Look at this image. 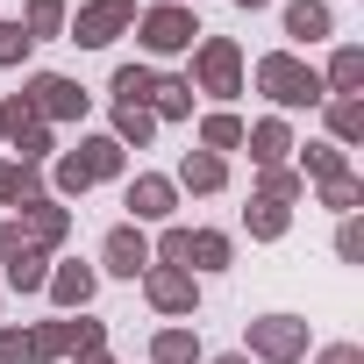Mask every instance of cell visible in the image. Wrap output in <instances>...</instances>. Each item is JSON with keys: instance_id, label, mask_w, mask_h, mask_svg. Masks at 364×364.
<instances>
[{"instance_id": "1", "label": "cell", "mask_w": 364, "mask_h": 364, "mask_svg": "<svg viewBox=\"0 0 364 364\" xmlns=\"http://www.w3.org/2000/svg\"><path fill=\"white\" fill-rule=\"evenodd\" d=\"M250 79H257V93L272 100V114H300V107H321V100H328L321 72H314L300 50H264Z\"/></svg>"}, {"instance_id": "2", "label": "cell", "mask_w": 364, "mask_h": 364, "mask_svg": "<svg viewBox=\"0 0 364 364\" xmlns=\"http://www.w3.org/2000/svg\"><path fill=\"white\" fill-rule=\"evenodd\" d=\"M186 58H193L186 86H193V93H208L215 107H229V100L243 93V43H236V36H200Z\"/></svg>"}, {"instance_id": "3", "label": "cell", "mask_w": 364, "mask_h": 364, "mask_svg": "<svg viewBox=\"0 0 364 364\" xmlns=\"http://www.w3.org/2000/svg\"><path fill=\"white\" fill-rule=\"evenodd\" d=\"M200 36H208V29H200L193 8H143V15H136V43H143V58H186Z\"/></svg>"}, {"instance_id": "4", "label": "cell", "mask_w": 364, "mask_h": 364, "mask_svg": "<svg viewBox=\"0 0 364 364\" xmlns=\"http://www.w3.org/2000/svg\"><path fill=\"white\" fill-rule=\"evenodd\" d=\"M22 100H29V114L36 122H86V107H93V93L79 86V79H65V72H29L22 79Z\"/></svg>"}, {"instance_id": "5", "label": "cell", "mask_w": 364, "mask_h": 364, "mask_svg": "<svg viewBox=\"0 0 364 364\" xmlns=\"http://www.w3.org/2000/svg\"><path fill=\"white\" fill-rule=\"evenodd\" d=\"M243 357L250 364H300L307 357V321L300 314H257L243 328Z\"/></svg>"}, {"instance_id": "6", "label": "cell", "mask_w": 364, "mask_h": 364, "mask_svg": "<svg viewBox=\"0 0 364 364\" xmlns=\"http://www.w3.org/2000/svg\"><path fill=\"white\" fill-rule=\"evenodd\" d=\"M136 0H86V8L65 22V43H79V50H107L114 36H129L136 29Z\"/></svg>"}, {"instance_id": "7", "label": "cell", "mask_w": 364, "mask_h": 364, "mask_svg": "<svg viewBox=\"0 0 364 364\" xmlns=\"http://www.w3.org/2000/svg\"><path fill=\"white\" fill-rule=\"evenodd\" d=\"M143 300H150V314H164V321H193V314H200V279L178 272V264H150V272H143Z\"/></svg>"}, {"instance_id": "8", "label": "cell", "mask_w": 364, "mask_h": 364, "mask_svg": "<svg viewBox=\"0 0 364 364\" xmlns=\"http://www.w3.org/2000/svg\"><path fill=\"white\" fill-rule=\"evenodd\" d=\"M122 208L136 229H164L178 215V186H171V171H136L129 186H122Z\"/></svg>"}, {"instance_id": "9", "label": "cell", "mask_w": 364, "mask_h": 364, "mask_svg": "<svg viewBox=\"0 0 364 364\" xmlns=\"http://www.w3.org/2000/svg\"><path fill=\"white\" fill-rule=\"evenodd\" d=\"M15 222H22V243H29V250H50V257H58V250L72 243V229H79V222H72V208H65V200H50V193L22 200V208H15Z\"/></svg>"}, {"instance_id": "10", "label": "cell", "mask_w": 364, "mask_h": 364, "mask_svg": "<svg viewBox=\"0 0 364 364\" xmlns=\"http://www.w3.org/2000/svg\"><path fill=\"white\" fill-rule=\"evenodd\" d=\"M93 272H107V279H143L150 272V229H136V222H114L107 236H100V264Z\"/></svg>"}, {"instance_id": "11", "label": "cell", "mask_w": 364, "mask_h": 364, "mask_svg": "<svg viewBox=\"0 0 364 364\" xmlns=\"http://www.w3.org/2000/svg\"><path fill=\"white\" fill-rule=\"evenodd\" d=\"M93 293H100V272H93V264H79V257H58V264H50V279H43V300H50L58 314H86V307H93Z\"/></svg>"}, {"instance_id": "12", "label": "cell", "mask_w": 364, "mask_h": 364, "mask_svg": "<svg viewBox=\"0 0 364 364\" xmlns=\"http://www.w3.org/2000/svg\"><path fill=\"white\" fill-rule=\"evenodd\" d=\"M243 150H250L257 171H264V164H293V122H286V114H257V122H243Z\"/></svg>"}, {"instance_id": "13", "label": "cell", "mask_w": 364, "mask_h": 364, "mask_svg": "<svg viewBox=\"0 0 364 364\" xmlns=\"http://www.w3.org/2000/svg\"><path fill=\"white\" fill-rule=\"evenodd\" d=\"M279 22H286V36H293L300 50L336 36V8H328V0H286V8H279Z\"/></svg>"}, {"instance_id": "14", "label": "cell", "mask_w": 364, "mask_h": 364, "mask_svg": "<svg viewBox=\"0 0 364 364\" xmlns=\"http://www.w3.org/2000/svg\"><path fill=\"white\" fill-rule=\"evenodd\" d=\"M171 186H178V193H222V186H229V157L186 150V157H178V171H171Z\"/></svg>"}, {"instance_id": "15", "label": "cell", "mask_w": 364, "mask_h": 364, "mask_svg": "<svg viewBox=\"0 0 364 364\" xmlns=\"http://www.w3.org/2000/svg\"><path fill=\"white\" fill-rule=\"evenodd\" d=\"M79 164H86V178H93V186H107V178H129V150L100 129V136H79V150H72Z\"/></svg>"}, {"instance_id": "16", "label": "cell", "mask_w": 364, "mask_h": 364, "mask_svg": "<svg viewBox=\"0 0 364 364\" xmlns=\"http://www.w3.org/2000/svg\"><path fill=\"white\" fill-rule=\"evenodd\" d=\"M150 364H208L200 328H193V321H164V328L150 336Z\"/></svg>"}, {"instance_id": "17", "label": "cell", "mask_w": 364, "mask_h": 364, "mask_svg": "<svg viewBox=\"0 0 364 364\" xmlns=\"http://www.w3.org/2000/svg\"><path fill=\"white\" fill-rule=\"evenodd\" d=\"M229 264H236V236H229V229H193V243H186V272L208 279V272H229Z\"/></svg>"}, {"instance_id": "18", "label": "cell", "mask_w": 364, "mask_h": 364, "mask_svg": "<svg viewBox=\"0 0 364 364\" xmlns=\"http://www.w3.org/2000/svg\"><path fill=\"white\" fill-rule=\"evenodd\" d=\"M321 122H328V143H336V150L364 143V100H357V93H328V100H321Z\"/></svg>"}, {"instance_id": "19", "label": "cell", "mask_w": 364, "mask_h": 364, "mask_svg": "<svg viewBox=\"0 0 364 364\" xmlns=\"http://www.w3.org/2000/svg\"><path fill=\"white\" fill-rule=\"evenodd\" d=\"M314 72H321L328 93H357V100H364V50H357V43H336L328 65H314Z\"/></svg>"}, {"instance_id": "20", "label": "cell", "mask_w": 364, "mask_h": 364, "mask_svg": "<svg viewBox=\"0 0 364 364\" xmlns=\"http://www.w3.org/2000/svg\"><path fill=\"white\" fill-rule=\"evenodd\" d=\"M15 22L29 29V43H65L72 8H65V0H22V15H15Z\"/></svg>"}, {"instance_id": "21", "label": "cell", "mask_w": 364, "mask_h": 364, "mask_svg": "<svg viewBox=\"0 0 364 364\" xmlns=\"http://www.w3.org/2000/svg\"><path fill=\"white\" fill-rule=\"evenodd\" d=\"M193 150H215V157L243 150V114H236V107H208V114H200V143H193Z\"/></svg>"}, {"instance_id": "22", "label": "cell", "mask_w": 364, "mask_h": 364, "mask_svg": "<svg viewBox=\"0 0 364 364\" xmlns=\"http://www.w3.org/2000/svg\"><path fill=\"white\" fill-rule=\"evenodd\" d=\"M8 150H15V164H36L43 171L58 157V129L50 122H22V129H8Z\"/></svg>"}, {"instance_id": "23", "label": "cell", "mask_w": 364, "mask_h": 364, "mask_svg": "<svg viewBox=\"0 0 364 364\" xmlns=\"http://www.w3.org/2000/svg\"><path fill=\"white\" fill-rule=\"evenodd\" d=\"M286 229H293V208L250 193V208H243V236H250V243H286Z\"/></svg>"}, {"instance_id": "24", "label": "cell", "mask_w": 364, "mask_h": 364, "mask_svg": "<svg viewBox=\"0 0 364 364\" xmlns=\"http://www.w3.org/2000/svg\"><path fill=\"white\" fill-rule=\"evenodd\" d=\"M50 264H58L50 250H29V243H22V257H15L8 272H0V293H43V279H50Z\"/></svg>"}, {"instance_id": "25", "label": "cell", "mask_w": 364, "mask_h": 364, "mask_svg": "<svg viewBox=\"0 0 364 364\" xmlns=\"http://www.w3.org/2000/svg\"><path fill=\"white\" fill-rule=\"evenodd\" d=\"M293 157H300L293 171L314 178V186H321V178H336V171H350V150H336L328 136H321V143H293Z\"/></svg>"}, {"instance_id": "26", "label": "cell", "mask_w": 364, "mask_h": 364, "mask_svg": "<svg viewBox=\"0 0 364 364\" xmlns=\"http://www.w3.org/2000/svg\"><path fill=\"white\" fill-rule=\"evenodd\" d=\"M36 193H50L43 171H36V164H15V157H0V208H22V200H36Z\"/></svg>"}, {"instance_id": "27", "label": "cell", "mask_w": 364, "mask_h": 364, "mask_svg": "<svg viewBox=\"0 0 364 364\" xmlns=\"http://www.w3.org/2000/svg\"><path fill=\"white\" fill-rule=\"evenodd\" d=\"M150 86H157V72L136 58V65H114V79H107V93H114V107H150Z\"/></svg>"}, {"instance_id": "28", "label": "cell", "mask_w": 364, "mask_h": 364, "mask_svg": "<svg viewBox=\"0 0 364 364\" xmlns=\"http://www.w3.org/2000/svg\"><path fill=\"white\" fill-rule=\"evenodd\" d=\"M29 343H36V364H72V314L36 321V328H29Z\"/></svg>"}, {"instance_id": "29", "label": "cell", "mask_w": 364, "mask_h": 364, "mask_svg": "<svg viewBox=\"0 0 364 364\" xmlns=\"http://www.w3.org/2000/svg\"><path fill=\"white\" fill-rule=\"evenodd\" d=\"M257 200H279V208H300V200H307V178H300L293 164H264V171H257Z\"/></svg>"}, {"instance_id": "30", "label": "cell", "mask_w": 364, "mask_h": 364, "mask_svg": "<svg viewBox=\"0 0 364 364\" xmlns=\"http://www.w3.org/2000/svg\"><path fill=\"white\" fill-rule=\"evenodd\" d=\"M193 100H200V93H193L186 79H157V86H150V114H157V122H193Z\"/></svg>"}, {"instance_id": "31", "label": "cell", "mask_w": 364, "mask_h": 364, "mask_svg": "<svg viewBox=\"0 0 364 364\" xmlns=\"http://www.w3.org/2000/svg\"><path fill=\"white\" fill-rule=\"evenodd\" d=\"M107 136H114L122 150H150V136H157V114H150V107H114Z\"/></svg>"}, {"instance_id": "32", "label": "cell", "mask_w": 364, "mask_h": 364, "mask_svg": "<svg viewBox=\"0 0 364 364\" xmlns=\"http://www.w3.org/2000/svg\"><path fill=\"white\" fill-rule=\"evenodd\" d=\"M43 186H50V200H65V208H72V200L93 186V178H86V164H79L72 150H58V157H50V178H43Z\"/></svg>"}, {"instance_id": "33", "label": "cell", "mask_w": 364, "mask_h": 364, "mask_svg": "<svg viewBox=\"0 0 364 364\" xmlns=\"http://www.w3.org/2000/svg\"><path fill=\"white\" fill-rule=\"evenodd\" d=\"M314 200H321L328 215H357V208H364V178H357V171H336V178L314 186Z\"/></svg>"}, {"instance_id": "34", "label": "cell", "mask_w": 364, "mask_h": 364, "mask_svg": "<svg viewBox=\"0 0 364 364\" xmlns=\"http://www.w3.org/2000/svg\"><path fill=\"white\" fill-rule=\"evenodd\" d=\"M186 243H193V229L164 222V229H157V243H150V264H178V272H186Z\"/></svg>"}, {"instance_id": "35", "label": "cell", "mask_w": 364, "mask_h": 364, "mask_svg": "<svg viewBox=\"0 0 364 364\" xmlns=\"http://www.w3.org/2000/svg\"><path fill=\"white\" fill-rule=\"evenodd\" d=\"M93 350H107V321L100 314H72V357H93Z\"/></svg>"}, {"instance_id": "36", "label": "cell", "mask_w": 364, "mask_h": 364, "mask_svg": "<svg viewBox=\"0 0 364 364\" xmlns=\"http://www.w3.org/2000/svg\"><path fill=\"white\" fill-rule=\"evenodd\" d=\"M29 50H36V43H29V29H22V22H0V72L29 65Z\"/></svg>"}, {"instance_id": "37", "label": "cell", "mask_w": 364, "mask_h": 364, "mask_svg": "<svg viewBox=\"0 0 364 364\" xmlns=\"http://www.w3.org/2000/svg\"><path fill=\"white\" fill-rule=\"evenodd\" d=\"M0 364H36V343L22 321H0Z\"/></svg>"}, {"instance_id": "38", "label": "cell", "mask_w": 364, "mask_h": 364, "mask_svg": "<svg viewBox=\"0 0 364 364\" xmlns=\"http://www.w3.org/2000/svg\"><path fill=\"white\" fill-rule=\"evenodd\" d=\"M336 257H343V264H364V222H357V215L336 222Z\"/></svg>"}, {"instance_id": "39", "label": "cell", "mask_w": 364, "mask_h": 364, "mask_svg": "<svg viewBox=\"0 0 364 364\" xmlns=\"http://www.w3.org/2000/svg\"><path fill=\"white\" fill-rule=\"evenodd\" d=\"M15 257H22V222L8 215V222H0V272H8Z\"/></svg>"}, {"instance_id": "40", "label": "cell", "mask_w": 364, "mask_h": 364, "mask_svg": "<svg viewBox=\"0 0 364 364\" xmlns=\"http://www.w3.org/2000/svg\"><path fill=\"white\" fill-rule=\"evenodd\" d=\"M314 364H364V350L357 343H328V350H314Z\"/></svg>"}, {"instance_id": "41", "label": "cell", "mask_w": 364, "mask_h": 364, "mask_svg": "<svg viewBox=\"0 0 364 364\" xmlns=\"http://www.w3.org/2000/svg\"><path fill=\"white\" fill-rule=\"evenodd\" d=\"M208 364H250V357H243V350H222V357H208Z\"/></svg>"}, {"instance_id": "42", "label": "cell", "mask_w": 364, "mask_h": 364, "mask_svg": "<svg viewBox=\"0 0 364 364\" xmlns=\"http://www.w3.org/2000/svg\"><path fill=\"white\" fill-rule=\"evenodd\" d=\"M72 364H114V357H107V350H93V357H72Z\"/></svg>"}, {"instance_id": "43", "label": "cell", "mask_w": 364, "mask_h": 364, "mask_svg": "<svg viewBox=\"0 0 364 364\" xmlns=\"http://www.w3.org/2000/svg\"><path fill=\"white\" fill-rule=\"evenodd\" d=\"M236 8H243V15H257V8H272V0H236Z\"/></svg>"}, {"instance_id": "44", "label": "cell", "mask_w": 364, "mask_h": 364, "mask_svg": "<svg viewBox=\"0 0 364 364\" xmlns=\"http://www.w3.org/2000/svg\"><path fill=\"white\" fill-rule=\"evenodd\" d=\"M150 8H193V0H150Z\"/></svg>"}, {"instance_id": "45", "label": "cell", "mask_w": 364, "mask_h": 364, "mask_svg": "<svg viewBox=\"0 0 364 364\" xmlns=\"http://www.w3.org/2000/svg\"><path fill=\"white\" fill-rule=\"evenodd\" d=\"M0 307H8V293H0Z\"/></svg>"}, {"instance_id": "46", "label": "cell", "mask_w": 364, "mask_h": 364, "mask_svg": "<svg viewBox=\"0 0 364 364\" xmlns=\"http://www.w3.org/2000/svg\"><path fill=\"white\" fill-rule=\"evenodd\" d=\"M0 143H8V136H0Z\"/></svg>"}]
</instances>
